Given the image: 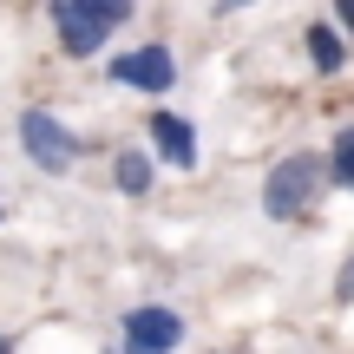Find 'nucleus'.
<instances>
[{
	"mask_svg": "<svg viewBox=\"0 0 354 354\" xmlns=\"http://www.w3.org/2000/svg\"><path fill=\"white\" fill-rule=\"evenodd\" d=\"M20 151L33 158V171L66 177L79 158H86V138H79L66 118H53V112H39V105H26V112H20Z\"/></svg>",
	"mask_w": 354,
	"mask_h": 354,
	"instance_id": "f03ea898",
	"label": "nucleus"
},
{
	"mask_svg": "<svg viewBox=\"0 0 354 354\" xmlns=\"http://www.w3.org/2000/svg\"><path fill=\"white\" fill-rule=\"evenodd\" d=\"M335 302H342V308L354 302V256H348V263H342V276H335Z\"/></svg>",
	"mask_w": 354,
	"mask_h": 354,
	"instance_id": "9b49d317",
	"label": "nucleus"
},
{
	"mask_svg": "<svg viewBox=\"0 0 354 354\" xmlns=\"http://www.w3.org/2000/svg\"><path fill=\"white\" fill-rule=\"evenodd\" d=\"M243 7H256V0H216V13H243Z\"/></svg>",
	"mask_w": 354,
	"mask_h": 354,
	"instance_id": "ddd939ff",
	"label": "nucleus"
},
{
	"mask_svg": "<svg viewBox=\"0 0 354 354\" xmlns=\"http://www.w3.org/2000/svg\"><path fill=\"white\" fill-rule=\"evenodd\" d=\"M328 184L354 190V125H342V131H335V145H328Z\"/></svg>",
	"mask_w": 354,
	"mask_h": 354,
	"instance_id": "1a4fd4ad",
	"label": "nucleus"
},
{
	"mask_svg": "<svg viewBox=\"0 0 354 354\" xmlns=\"http://www.w3.org/2000/svg\"><path fill=\"white\" fill-rule=\"evenodd\" d=\"M112 86L125 92H145V99H158V92L177 86V53L165 46V39H145V46H125L112 59Z\"/></svg>",
	"mask_w": 354,
	"mask_h": 354,
	"instance_id": "20e7f679",
	"label": "nucleus"
},
{
	"mask_svg": "<svg viewBox=\"0 0 354 354\" xmlns=\"http://www.w3.org/2000/svg\"><path fill=\"white\" fill-rule=\"evenodd\" d=\"M145 138H151V158L165 171H197V158H203L197 125H190L184 112H171V105H158V112L145 118Z\"/></svg>",
	"mask_w": 354,
	"mask_h": 354,
	"instance_id": "423d86ee",
	"label": "nucleus"
},
{
	"mask_svg": "<svg viewBox=\"0 0 354 354\" xmlns=\"http://www.w3.org/2000/svg\"><path fill=\"white\" fill-rule=\"evenodd\" d=\"M335 26H342V33L354 39V0H335Z\"/></svg>",
	"mask_w": 354,
	"mask_h": 354,
	"instance_id": "f8f14e48",
	"label": "nucleus"
},
{
	"mask_svg": "<svg viewBox=\"0 0 354 354\" xmlns=\"http://www.w3.org/2000/svg\"><path fill=\"white\" fill-rule=\"evenodd\" d=\"M0 354H13V342H7V335H0Z\"/></svg>",
	"mask_w": 354,
	"mask_h": 354,
	"instance_id": "4468645a",
	"label": "nucleus"
},
{
	"mask_svg": "<svg viewBox=\"0 0 354 354\" xmlns=\"http://www.w3.org/2000/svg\"><path fill=\"white\" fill-rule=\"evenodd\" d=\"M46 20H53V39H59L66 59H99L105 39H112V20H99L86 0H46Z\"/></svg>",
	"mask_w": 354,
	"mask_h": 354,
	"instance_id": "39448f33",
	"label": "nucleus"
},
{
	"mask_svg": "<svg viewBox=\"0 0 354 354\" xmlns=\"http://www.w3.org/2000/svg\"><path fill=\"white\" fill-rule=\"evenodd\" d=\"M86 7L99 13V20H112V33H118V26L131 20V0H86Z\"/></svg>",
	"mask_w": 354,
	"mask_h": 354,
	"instance_id": "9d476101",
	"label": "nucleus"
},
{
	"mask_svg": "<svg viewBox=\"0 0 354 354\" xmlns=\"http://www.w3.org/2000/svg\"><path fill=\"white\" fill-rule=\"evenodd\" d=\"M0 223H7V203H0Z\"/></svg>",
	"mask_w": 354,
	"mask_h": 354,
	"instance_id": "2eb2a0df",
	"label": "nucleus"
},
{
	"mask_svg": "<svg viewBox=\"0 0 354 354\" xmlns=\"http://www.w3.org/2000/svg\"><path fill=\"white\" fill-rule=\"evenodd\" d=\"M302 46H308V66H315L322 79L348 73V33H342L335 20H308V26H302Z\"/></svg>",
	"mask_w": 354,
	"mask_h": 354,
	"instance_id": "0eeeda50",
	"label": "nucleus"
},
{
	"mask_svg": "<svg viewBox=\"0 0 354 354\" xmlns=\"http://www.w3.org/2000/svg\"><path fill=\"white\" fill-rule=\"evenodd\" d=\"M184 335L190 328H184V315H177L171 302H138L118 322V354H177Z\"/></svg>",
	"mask_w": 354,
	"mask_h": 354,
	"instance_id": "7ed1b4c3",
	"label": "nucleus"
},
{
	"mask_svg": "<svg viewBox=\"0 0 354 354\" xmlns=\"http://www.w3.org/2000/svg\"><path fill=\"white\" fill-rule=\"evenodd\" d=\"M112 184H118V197H151L158 190V158L138 151V145H125V151L112 158Z\"/></svg>",
	"mask_w": 354,
	"mask_h": 354,
	"instance_id": "6e6552de",
	"label": "nucleus"
},
{
	"mask_svg": "<svg viewBox=\"0 0 354 354\" xmlns=\"http://www.w3.org/2000/svg\"><path fill=\"white\" fill-rule=\"evenodd\" d=\"M322 184H328V158H315V151L276 158V171L263 177V216L269 223H302V216L315 210Z\"/></svg>",
	"mask_w": 354,
	"mask_h": 354,
	"instance_id": "f257e3e1",
	"label": "nucleus"
}]
</instances>
